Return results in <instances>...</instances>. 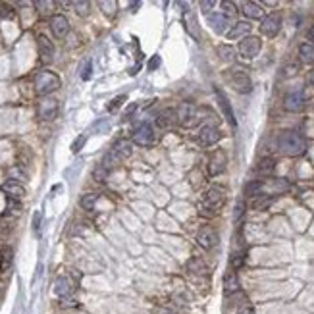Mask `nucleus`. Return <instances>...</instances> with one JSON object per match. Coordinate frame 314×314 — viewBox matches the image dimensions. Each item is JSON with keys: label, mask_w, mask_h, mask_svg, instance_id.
Masks as SVG:
<instances>
[{"label": "nucleus", "mask_w": 314, "mask_h": 314, "mask_svg": "<svg viewBox=\"0 0 314 314\" xmlns=\"http://www.w3.org/2000/svg\"><path fill=\"white\" fill-rule=\"evenodd\" d=\"M262 187H264V183L262 181H251L247 187H245V195L247 197H259L262 193Z\"/></svg>", "instance_id": "obj_31"}, {"label": "nucleus", "mask_w": 314, "mask_h": 314, "mask_svg": "<svg viewBox=\"0 0 314 314\" xmlns=\"http://www.w3.org/2000/svg\"><path fill=\"white\" fill-rule=\"evenodd\" d=\"M73 6L77 8L79 16H87V14H89V8H91L89 2H73Z\"/></svg>", "instance_id": "obj_35"}, {"label": "nucleus", "mask_w": 314, "mask_h": 314, "mask_svg": "<svg viewBox=\"0 0 314 314\" xmlns=\"http://www.w3.org/2000/svg\"><path fill=\"white\" fill-rule=\"evenodd\" d=\"M154 139H156V135H154V129L150 124H141L133 131V143L139 147H150Z\"/></svg>", "instance_id": "obj_7"}, {"label": "nucleus", "mask_w": 314, "mask_h": 314, "mask_svg": "<svg viewBox=\"0 0 314 314\" xmlns=\"http://www.w3.org/2000/svg\"><path fill=\"white\" fill-rule=\"evenodd\" d=\"M152 314H170V312H166V310H156V312H152Z\"/></svg>", "instance_id": "obj_44"}, {"label": "nucleus", "mask_w": 314, "mask_h": 314, "mask_svg": "<svg viewBox=\"0 0 314 314\" xmlns=\"http://www.w3.org/2000/svg\"><path fill=\"white\" fill-rule=\"evenodd\" d=\"M2 191L4 193H8V197L12 199V201H19L22 197L25 195V189L19 185V181L16 180H8L4 185H2Z\"/></svg>", "instance_id": "obj_18"}, {"label": "nucleus", "mask_w": 314, "mask_h": 314, "mask_svg": "<svg viewBox=\"0 0 314 314\" xmlns=\"http://www.w3.org/2000/svg\"><path fill=\"white\" fill-rule=\"evenodd\" d=\"M264 189H268L270 193H283V191H287V189H289V183H287L285 180H274L272 183H268V185L264 183L262 191H264Z\"/></svg>", "instance_id": "obj_28"}, {"label": "nucleus", "mask_w": 314, "mask_h": 314, "mask_svg": "<svg viewBox=\"0 0 314 314\" xmlns=\"http://www.w3.org/2000/svg\"><path fill=\"white\" fill-rule=\"evenodd\" d=\"M282 29V16L280 14H268L262 24H260V31L266 37H276Z\"/></svg>", "instance_id": "obj_9"}, {"label": "nucleus", "mask_w": 314, "mask_h": 314, "mask_svg": "<svg viewBox=\"0 0 314 314\" xmlns=\"http://www.w3.org/2000/svg\"><path fill=\"white\" fill-rule=\"evenodd\" d=\"M276 147L280 152L287 154V156H299L306 150V141L297 131H283V133L278 135Z\"/></svg>", "instance_id": "obj_1"}, {"label": "nucleus", "mask_w": 314, "mask_h": 314, "mask_svg": "<svg viewBox=\"0 0 314 314\" xmlns=\"http://www.w3.org/2000/svg\"><path fill=\"white\" fill-rule=\"evenodd\" d=\"M91 73H93V62L89 60V62H85V66H83V70H81V79H83V81H87V79H91Z\"/></svg>", "instance_id": "obj_34"}, {"label": "nucleus", "mask_w": 314, "mask_h": 314, "mask_svg": "<svg viewBox=\"0 0 314 314\" xmlns=\"http://www.w3.org/2000/svg\"><path fill=\"white\" fill-rule=\"evenodd\" d=\"M216 96H218V102H220L222 110H224V114H226V118H228V122L231 124V126L235 127L237 122H235V116H233V110H231V104H229V101L226 99V94L222 93L220 89H216Z\"/></svg>", "instance_id": "obj_21"}, {"label": "nucleus", "mask_w": 314, "mask_h": 314, "mask_svg": "<svg viewBox=\"0 0 314 314\" xmlns=\"http://www.w3.org/2000/svg\"><path fill=\"white\" fill-rule=\"evenodd\" d=\"M96 201H99V195H96V193H85V195L81 197L79 204H81V208H85V210H93Z\"/></svg>", "instance_id": "obj_30"}, {"label": "nucleus", "mask_w": 314, "mask_h": 314, "mask_svg": "<svg viewBox=\"0 0 314 314\" xmlns=\"http://www.w3.org/2000/svg\"><path fill=\"white\" fill-rule=\"evenodd\" d=\"M39 224H41V212L35 214V218H33V229L39 233Z\"/></svg>", "instance_id": "obj_38"}, {"label": "nucleus", "mask_w": 314, "mask_h": 314, "mask_svg": "<svg viewBox=\"0 0 314 314\" xmlns=\"http://www.w3.org/2000/svg\"><path fill=\"white\" fill-rule=\"evenodd\" d=\"M201 6H203V10H210L214 6V2H201Z\"/></svg>", "instance_id": "obj_42"}, {"label": "nucleus", "mask_w": 314, "mask_h": 314, "mask_svg": "<svg viewBox=\"0 0 314 314\" xmlns=\"http://www.w3.org/2000/svg\"><path fill=\"white\" fill-rule=\"evenodd\" d=\"M299 56H301V60L303 62H314V47L310 43H303L301 47H299Z\"/></svg>", "instance_id": "obj_27"}, {"label": "nucleus", "mask_w": 314, "mask_h": 314, "mask_svg": "<svg viewBox=\"0 0 314 314\" xmlns=\"http://www.w3.org/2000/svg\"><path fill=\"white\" fill-rule=\"evenodd\" d=\"M260 48H262V43H260L259 37H251L249 35V37L241 39V43H239V54L247 58V60H252L260 52Z\"/></svg>", "instance_id": "obj_6"}, {"label": "nucleus", "mask_w": 314, "mask_h": 314, "mask_svg": "<svg viewBox=\"0 0 314 314\" xmlns=\"http://www.w3.org/2000/svg\"><path fill=\"white\" fill-rule=\"evenodd\" d=\"M156 124L160 127H164V129L172 127L173 124H178V112L172 110V108H166L156 116Z\"/></svg>", "instance_id": "obj_19"}, {"label": "nucleus", "mask_w": 314, "mask_h": 314, "mask_svg": "<svg viewBox=\"0 0 314 314\" xmlns=\"http://www.w3.org/2000/svg\"><path fill=\"white\" fill-rule=\"evenodd\" d=\"M175 112H178V122L183 127H193L195 124H199V108L195 104L183 102Z\"/></svg>", "instance_id": "obj_5"}, {"label": "nucleus", "mask_w": 314, "mask_h": 314, "mask_svg": "<svg viewBox=\"0 0 314 314\" xmlns=\"http://www.w3.org/2000/svg\"><path fill=\"white\" fill-rule=\"evenodd\" d=\"M226 164H228V156H226V152L224 150H216L210 158V162H208V173L210 175H220L224 170H226Z\"/></svg>", "instance_id": "obj_13"}, {"label": "nucleus", "mask_w": 314, "mask_h": 314, "mask_svg": "<svg viewBox=\"0 0 314 314\" xmlns=\"http://www.w3.org/2000/svg\"><path fill=\"white\" fill-rule=\"evenodd\" d=\"M158 64H160V58H158V56H152V60H150V64H149V70H156Z\"/></svg>", "instance_id": "obj_40"}, {"label": "nucleus", "mask_w": 314, "mask_h": 314, "mask_svg": "<svg viewBox=\"0 0 314 314\" xmlns=\"http://www.w3.org/2000/svg\"><path fill=\"white\" fill-rule=\"evenodd\" d=\"M12 257H14V252L10 247H4L2 252H0V272H4V270H8L10 264H12Z\"/></svg>", "instance_id": "obj_29"}, {"label": "nucleus", "mask_w": 314, "mask_h": 314, "mask_svg": "<svg viewBox=\"0 0 314 314\" xmlns=\"http://www.w3.org/2000/svg\"><path fill=\"white\" fill-rule=\"evenodd\" d=\"M218 54H220L222 60H233V56H235V52H233V48L228 47V45H222V47H218Z\"/></svg>", "instance_id": "obj_32"}, {"label": "nucleus", "mask_w": 314, "mask_h": 314, "mask_svg": "<svg viewBox=\"0 0 314 314\" xmlns=\"http://www.w3.org/2000/svg\"><path fill=\"white\" fill-rule=\"evenodd\" d=\"M251 33V24L249 22H237L228 31V39H245Z\"/></svg>", "instance_id": "obj_20"}, {"label": "nucleus", "mask_w": 314, "mask_h": 314, "mask_svg": "<svg viewBox=\"0 0 314 314\" xmlns=\"http://www.w3.org/2000/svg\"><path fill=\"white\" fill-rule=\"evenodd\" d=\"M231 266H233V268L243 266V257H233V260H231Z\"/></svg>", "instance_id": "obj_39"}, {"label": "nucleus", "mask_w": 314, "mask_h": 314, "mask_svg": "<svg viewBox=\"0 0 314 314\" xmlns=\"http://www.w3.org/2000/svg\"><path fill=\"white\" fill-rule=\"evenodd\" d=\"M37 47H39L41 60H43L45 64L52 62V58H54V45L50 43V39L45 37V35H39V39H37Z\"/></svg>", "instance_id": "obj_14"}, {"label": "nucleus", "mask_w": 314, "mask_h": 314, "mask_svg": "<svg viewBox=\"0 0 314 314\" xmlns=\"http://www.w3.org/2000/svg\"><path fill=\"white\" fill-rule=\"evenodd\" d=\"M208 24L212 25L216 33H226V27L229 25V16L226 12H212L208 14Z\"/></svg>", "instance_id": "obj_15"}, {"label": "nucleus", "mask_w": 314, "mask_h": 314, "mask_svg": "<svg viewBox=\"0 0 314 314\" xmlns=\"http://www.w3.org/2000/svg\"><path fill=\"white\" fill-rule=\"evenodd\" d=\"M73 289H75V283H71L70 278L62 276V278H58V280H56V283H54V293H56V295H58L60 299L71 297Z\"/></svg>", "instance_id": "obj_16"}, {"label": "nucleus", "mask_w": 314, "mask_h": 314, "mask_svg": "<svg viewBox=\"0 0 314 314\" xmlns=\"http://www.w3.org/2000/svg\"><path fill=\"white\" fill-rule=\"evenodd\" d=\"M112 156L116 158V160H122V158H127L131 154V143L129 141H118L114 145V149L110 150Z\"/></svg>", "instance_id": "obj_22"}, {"label": "nucleus", "mask_w": 314, "mask_h": 314, "mask_svg": "<svg viewBox=\"0 0 314 314\" xmlns=\"http://www.w3.org/2000/svg\"><path fill=\"white\" fill-rule=\"evenodd\" d=\"M85 141H87V135H81V137H77V139H75V143L71 145V152H79V149L85 145Z\"/></svg>", "instance_id": "obj_36"}, {"label": "nucleus", "mask_w": 314, "mask_h": 314, "mask_svg": "<svg viewBox=\"0 0 314 314\" xmlns=\"http://www.w3.org/2000/svg\"><path fill=\"white\" fill-rule=\"evenodd\" d=\"M226 203V193L218 187L208 189L203 195V201H201V208L206 210V214H214L218 212L222 206Z\"/></svg>", "instance_id": "obj_3"}, {"label": "nucleus", "mask_w": 314, "mask_h": 314, "mask_svg": "<svg viewBox=\"0 0 314 314\" xmlns=\"http://www.w3.org/2000/svg\"><path fill=\"white\" fill-rule=\"evenodd\" d=\"M197 243L201 245L203 249H206V251L214 249V247L218 245V233H216V229L210 228V226L201 228L197 231Z\"/></svg>", "instance_id": "obj_8"}, {"label": "nucleus", "mask_w": 314, "mask_h": 314, "mask_svg": "<svg viewBox=\"0 0 314 314\" xmlns=\"http://www.w3.org/2000/svg\"><path fill=\"white\" fill-rule=\"evenodd\" d=\"M276 168V160L274 158H262L259 162V168H257V172L260 173V175H270V173L274 172Z\"/></svg>", "instance_id": "obj_26"}, {"label": "nucleus", "mask_w": 314, "mask_h": 314, "mask_svg": "<svg viewBox=\"0 0 314 314\" xmlns=\"http://www.w3.org/2000/svg\"><path fill=\"white\" fill-rule=\"evenodd\" d=\"M37 114L43 122H50L58 116V101L54 99H43L37 106Z\"/></svg>", "instance_id": "obj_10"}, {"label": "nucleus", "mask_w": 314, "mask_h": 314, "mask_svg": "<svg viewBox=\"0 0 314 314\" xmlns=\"http://www.w3.org/2000/svg\"><path fill=\"white\" fill-rule=\"evenodd\" d=\"M220 137H222V133L216 129V127L206 126L199 131L197 141H199V145H203V147H212V145H216V143L220 141Z\"/></svg>", "instance_id": "obj_12"}, {"label": "nucleus", "mask_w": 314, "mask_h": 314, "mask_svg": "<svg viewBox=\"0 0 314 314\" xmlns=\"http://www.w3.org/2000/svg\"><path fill=\"white\" fill-rule=\"evenodd\" d=\"M308 39H310V41L314 43V27L310 29V31H308Z\"/></svg>", "instance_id": "obj_43"}, {"label": "nucleus", "mask_w": 314, "mask_h": 314, "mask_svg": "<svg viewBox=\"0 0 314 314\" xmlns=\"http://www.w3.org/2000/svg\"><path fill=\"white\" fill-rule=\"evenodd\" d=\"M229 83H231V87L235 89L237 93H241V94H247L252 91L251 77H249V73L245 70H241V68H235V70L229 71Z\"/></svg>", "instance_id": "obj_4"}, {"label": "nucleus", "mask_w": 314, "mask_h": 314, "mask_svg": "<svg viewBox=\"0 0 314 314\" xmlns=\"http://www.w3.org/2000/svg\"><path fill=\"white\" fill-rule=\"evenodd\" d=\"M283 106H285V110H289V112L303 110V108H305V94H303V91H291V93L285 94Z\"/></svg>", "instance_id": "obj_11"}, {"label": "nucleus", "mask_w": 314, "mask_h": 314, "mask_svg": "<svg viewBox=\"0 0 314 314\" xmlns=\"http://www.w3.org/2000/svg\"><path fill=\"white\" fill-rule=\"evenodd\" d=\"M124 102H126V94H122V96H118V99H114V101L108 104V112H116Z\"/></svg>", "instance_id": "obj_33"}, {"label": "nucleus", "mask_w": 314, "mask_h": 314, "mask_svg": "<svg viewBox=\"0 0 314 314\" xmlns=\"http://www.w3.org/2000/svg\"><path fill=\"white\" fill-rule=\"evenodd\" d=\"M222 8L228 10V16L229 14H235V6H233L231 2H222Z\"/></svg>", "instance_id": "obj_37"}, {"label": "nucleus", "mask_w": 314, "mask_h": 314, "mask_svg": "<svg viewBox=\"0 0 314 314\" xmlns=\"http://www.w3.org/2000/svg\"><path fill=\"white\" fill-rule=\"evenodd\" d=\"M243 14L251 19H259V17L264 16V10L257 2H243Z\"/></svg>", "instance_id": "obj_23"}, {"label": "nucleus", "mask_w": 314, "mask_h": 314, "mask_svg": "<svg viewBox=\"0 0 314 314\" xmlns=\"http://www.w3.org/2000/svg\"><path fill=\"white\" fill-rule=\"evenodd\" d=\"M239 289H241V283L237 280V274H228L224 278V291H226V295H233Z\"/></svg>", "instance_id": "obj_24"}, {"label": "nucleus", "mask_w": 314, "mask_h": 314, "mask_svg": "<svg viewBox=\"0 0 314 314\" xmlns=\"http://www.w3.org/2000/svg\"><path fill=\"white\" fill-rule=\"evenodd\" d=\"M60 77L56 75L54 71L43 70L35 75V93L39 96H48L50 93H54L60 89Z\"/></svg>", "instance_id": "obj_2"}, {"label": "nucleus", "mask_w": 314, "mask_h": 314, "mask_svg": "<svg viewBox=\"0 0 314 314\" xmlns=\"http://www.w3.org/2000/svg\"><path fill=\"white\" fill-rule=\"evenodd\" d=\"M187 270L191 274H197V276H204L206 274V264L199 257H193V259L187 262Z\"/></svg>", "instance_id": "obj_25"}, {"label": "nucleus", "mask_w": 314, "mask_h": 314, "mask_svg": "<svg viewBox=\"0 0 314 314\" xmlns=\"http://www.w3.org/2000/svg\"><path fill=\"white\" fill-rule=\"evenodd\" d=\"M50 29L54 33V37L62 39V37H66L70 33V22L64 16H54L50 19Z\"/></svg>", "instance_id": "obj_17"}, {"label": "nucleus", "mask_w": 314, "mask_h": 314, "mask_svg": "<svg viewBox=\"0 0 314 314\" xmlns=\"http://www.w3.org/2000/svg\"><path fill=\"white\" fill-rule=\"evenodd\" d=\"M62 306H77V303H75L73 299L66 297V299H62Z\"/></svg>", "instance_id": "obj_41"}]
</instances>
